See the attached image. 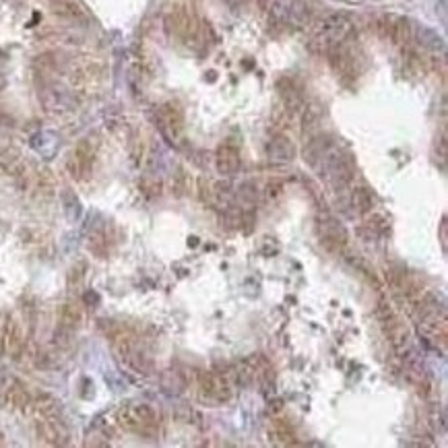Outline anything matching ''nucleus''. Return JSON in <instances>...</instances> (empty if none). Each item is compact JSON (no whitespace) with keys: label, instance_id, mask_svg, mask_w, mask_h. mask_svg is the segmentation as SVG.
<instances>
[{"label":"nucleus","instance_id":"9b49d317","mask_svg":"<svg viewBox=\"0 0 448 448\" xmlns=\"http://www.w3.org/2000/svg\"><path fill=\"white\" fill-rule=\"evenodd\" d=\"M277 89H279V95L283 97V101H285V105H287L289 112H298V110L304 108L302 91H300V87L292 79H281L279 85H277Z\"/></svg>","mask_w":448,"mask_h":448},{"label":"nucleus","instance_id":"dca6fc26","mask_svg":"<svg viewBox=\"0 0 448 448\" xmlns=\"http://www.w3.org/2000/svg\"><path fill=\"white\" fill-rule=\"evenodd\" d=\"M352 205L358 213H370L374 209V196L368 188L360 186V188H354L352 192Z\"/></svg>","mask_w":448,"mask_h":448},{"label":"nucleus","instance_id":"aec40b11","mask_svg":"<svg viewBox=\"0 0 448 448\" xmlns=\"http://www.w3.org/2000/svg\"><path fill=\"white\" fill-rule=\"evenodd\" d=\"M283 196V184L281 182H269L265 188V201L267 203H277Z\"/></svg>","mask_w":448,"mask_h":448},{"label":"nucleus","instance_id":"6ab92c4d","mask_svg":"<svg viewBox=\"0 0 448 448\" xmlns=\"http://www.w3.org/2000/svg\"><path fill=\"white\" fill-rule=\"evenodd\" d=\"M418 37H420V43H422L424 48H430V50H442V48H445L442 37H440L436 31L428 29V27H422L420 33H418Z\"/></svg>","mask_w":448,"mask_h":448},{"label":"nucleus","instance_id":"4468645a","mask_svg":"<svg viewBox=\"0 0 448 448\" xmlns=\"http://www.w3.org/2000/svg\"><path fill=\"white\" fill-rule=\"evenodd\" d=\"M23 341H25V339H23L21 323L14 320V318H10V320L6 323V329H4V347H6V352L17 358V356L21 354V349H23Z\"/></svg>","mask_w":448,"mask_h":448},{"label":"nucleus","instance_id":"f8f14e48","mask_svg":"<svg viewBox=\"0 0 448 448\" xmlns=\"http://www.w3.org/2000/svg\"><path fill=\"white\" fill-rule=\"evenodd\" d=\"M269 436H271V442L277 445V447H294V445H298L296 432L289 426V422H285V420H273V424L269 428Z\"/></svg>","mask_w":448,"mask_h":448},{"label":"nucleus","instance_id":"f03ea898","mask_svg":"<svg viewBox=\"0 0 448 448\" xmlns=\"http://www.w3.org/2000/svg\"><path fill=\"white\" fill-rule=\"evenodd\" d=\"M378 316H380V320H383V329H385V333H387L391 345H393L399 354L407 352L409 341H411V333H409L407 325L401 323V320L395 316V312H393L387 304H380Z\"/></svg>","mask_w":448,"mask_h":448},{"label":"nucleus","instance_id":"0eeeda50","mask_svg":"<svg viewBox=\"0 0 448 448\" xmlns=\"http://www.w3.org/2000/svg\"><path fill=\"white\" fill-rule=\"evenodd\" d=\"M91 165H93V149H91V145H89L87 141H83V143L72 151V155H70L66 167H68V172H70L72 178L83 180V178L89 176Z\"/></svg>","mask_w":448,"mask_h":448},{"label":"nucleus","instance_id":"a211bd4d","mask_svg":"<svg viewBox=\"0 0 448 448\" xmlns=\"http://www.w3.org/2000/svg\"><path fill=\"white\" fill-rule=\"evenodd\" d=\"M37 432H39V438L45 440L48 445H60L62 432H60V428L54 422H41L39 428H37Z\"/></svg>","mask_w":448,"mask_h":448},{"label":"nucleus","instance_id":"4be33fe9","mask_svg":"<svg viewBox=\"0 0 448 448\" xmlns=\"http://www.w3.org/2000/svg\"><path fill=\"white\" fill-rule=\"evenodd\" d=\"M442 246L447 248V219L442 221Z\"/></svg>","mask_w":448,"mask_h":448},{"label":"nucleus","instance_id":"6e6552de","mask_svg":"<svg viewBox=\"0 0 448 448\" xmlns=\"http://www.w3.org/2000/svg\"><path fill=\"white\" fill-rule=\"evenodd\" d=\"M242 165V157H240V149L232 143H225L217 149L215 153V167L219 174L223 176H232L240 170Z\"/></svg>","mask_w":448,"mask_h":448},{"label":"nucleus","instance_id":"39448f33","mask_svg":"<svg viewBox=\"0 0 448 448\" xmlns=\"http://www.w3.org/2000/svg\"><path fill=\"white\" fill-rule=\"evenodd\" d=\"M316 227H318V236H320V242L325 244V248L339 252L347 246V232L335 217H331V215L318 217Z\"/></svg>","mask_w":448,"mask_h":448},{"label":"nucleus","instance_id":"1a4fd4ad","mask_svg":"<svg viewBox=\"0 0 448 448\" xmlns=\"http://www.w3.org/2000/svg\"><path fill=\"white\" fill-rule=\"evenodd\" d=\"M267 157L273 163H292L296 157V147L287 136H273L267 145Z\"/></svg>","mask_w":448,"mask_h":448},{"label":"nucleus","instance_id":"2eb2a0df","mask_svg":"<svg viewBox=\"0 0 448 448\" xmlns=\"http://www.w3.org/2000/svg\"><path fill=\"white\" fill-rule=\"evenodd\" d=\"M285 19H289L296 25H306L310 19V8L304 0H292L285 6Z\"/></svg>","mask_w":448,"mask_h":448},{"label":"nucleus","instance_id":"f257e3e1","mask_svg":"<svg viewBox=\"0 0 448 448\" xmlns=\"http://www.w3.org/2000/svg\"><path fill=\"white\" fill-rule=\"evenodd\" d=\"M118 422L120 426H124L130 432H139V434H149L157 428L159 418L157 411L151 405H128L124 409H120L118 414Z\"/></svg>","mask_w":448,"mask_h":448},{"label":"nucleus","instance_id":"f3484780","mask_svg":"<svg viewBox=\"0 0 448 448\" xmlns=\"http://www.w3.org/2000/svg\"><path fill=\"white\" fill-rule=\"evenodd\" d=\"M60 323L66 329H74L81 323V308L77 304H64L60 310Z\"/></svg>","mask_w":448,"mask_h":448},{"label":"nucleus","instance_id":"412c9836","mask_svg":"<svg viewBox=\"0 0 448 448\" xmlns=\"http://www.w3.org/2000/svg\"><path fill=\"white\" fill-rule=\"evenodd\" d=\"M250 186H252V184H244V186L240 188V201L244 203L246 209H252L254 203H256V190H250Z\"/></svg>","mask_w":448,"mask_h":448},{"label":"nucleus","instance_id":"9d476101","mask_svg":"<svg viewBox=\"0 0 448 448\" xmlns=\"http://www.w3.org/2000/svg\"><path fill=\"white\" fill-rule=\"evenodd\" d=\"M4 399L10 407H17V409H27L29 405H33L29 391L17 380H8L4 385Z\"/></svg>","mask_w":448,"mask_h":448},{"label":"nucleus","instance_id":"20e7f679","mask_svg":"<svg viewBox=\"0 0 448 448\" xmlns=\"http://www.w3.org/2000/svg\"><path fill=\"white\" fill-rule=\"evenodd\" d=\"M376 31L380 37L391 39L395 43H407L411 39V23L405 17L385 14L376 19Z\"/></svg>","mask_w":448,"mask_h":448},{"label":"nucleus","instance_id":"ddd939ff","mask_svg":"<svg viewBox=\"0 0 448 448\" xmlns=\"http://www.w3.org/2000/svg\"><path fill=\"white\" fill-rule=\"evenodd\" d=\"M331 147H333L331 136H329V134H318V136H314V139L306 145V149H304V159H306L312 167H316L318 161L323 159V155H325Z\"/></svg>","mask_w":448,"mask_h":448},{"label":"nucleus","instance_id":"423d86ee","mask_svg":"<svg viewBox=\"0 0 448 448\" xmlns=\"http://www.w3.org/2000/svg\"><path fill=\"white\" fill-rule=\"evenodd\" d=\"M157 124L163 132V136L172 145H180L184 139V124H182V114L174 105H163L157 112Z\"/></svg>","mask_w":448,"mask_h":448},{"label":"nucleus","instance_id":"7ed1b4c3","mask_svg":"<svg viewBox=\"0 0 448 448\" xmlns=\"http://www.w3.org/2000/svg\"><path fill=\"white\" fill-rule=\"evenodd\" d=\"M198 391L201 397L211 403H223L232 397V387L219 372H198Z\"/></svg>","mask_w":448,"mask_h":448}]
</instances>
